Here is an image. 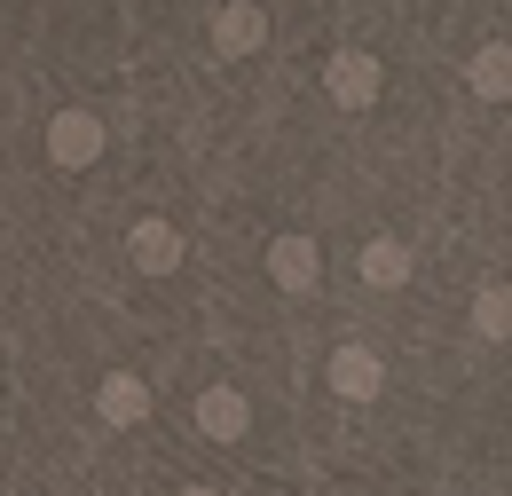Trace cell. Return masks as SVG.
<instances>
[{
    "label": "cell",
    "mask_w": 512,
    "mask_h": 496,
    "mask_svg": "<svg viewBox=\"0 0 512 496\" xmlns=\"http://www.w3.org/2000/svg\"><path fill=\"white\" fill-rule=\"evenodd\" d=\"M363 284H379V292L410 284V252L394 245V237H371V245H363Z\"/></svg>",
    "instance_id": "obj_10"
},
{
    "label": "cell",
    "mask_w": 512,
    "mask_h": 496,
    "mask_svg": "<svg viewBox=\"0 0 512 496\" xmlns=\"http://www.w3.org/2000/svg\"><path fill=\"white\" fill-rule=\"evenodd\" d=\"M48 158H56V166H95V158H103V119L56 111V119H48Z\"/></svg>",
    "instance_id": "obj_2"
},
{
    "label": "cell",
    "mask_w": 512,
    "mask_h": 496,
    "mask_svg": "<svg viewBox=\"0 0 512 496\" xmlns=\"http://www.w3.org/2000/svg\"><path fill=\"white\" fill-rule=\"evenodd\" d=\"M323 87H331V103H339V111H363V103H379L386 71L363 56V48H347V56H331V63H323Z\"/></svg>",
    "instance_id": "obj_1"
},
{
    "label": "cell",
    "mask_w": 512,
    "mask_h": 496,
    "mask_svg": "<svg viewBox=\"0 0 512 496\" xmlns=\"http://www.w3.org/2000/svg\"><path fill=\"white\" fill-rule=\"evenodd\" d=\"M260 32H268V24H260V8H253V0H229V8L213 16V48H221V56H253V48H260Z\"/></svg>",
    "instance_id": "obj_8"
},
{
    "label": "cell",
    "mask_w": 512,
    "mask_h": 496,
    "mask_svg": "<svg viewBox=\"0 0 512 496\" xmlns=\"http://www.w3.org/2000/svg\"><path fill=\"white\" fill-rule=\"evenodd\" d=\"M268 276H276L284 292H316L323 260H316V245H308V237H276V245H268Z\"/></svg>",
    "instance_id": "obj_4"
},
{
    "label": "cell",
    "mask_w": 512,
    "mask_h": 496,
    "mask_svg": "<svg viewBox=\"0 0 512 496\" xmlns=\"http://www.w3.org/2000/svg\"><path fill=\"white\" fill-rule=\"evenodd\" d=\"M134 268H142V276H174V268H182V237H174V229H166V221H134Z\"/></svg>",
    "instance_id": "obj_7"
},
{
    "label": "cell",
    "mask_w": 512,
    "mask_h": 496,
    "mask_svg": "<svg viewBox=\"0 0 512 496\" xmlns=\"http://www.w3.org/2000/svg\"><path fill=\"white\" fill-rule=\"evenodd\" d=\"M331 386H339L347 402H371V394L386 386V363L371 355V347H339V355H331Z\"/></svg>",
    "instance_id": "obj_5"
},
{
    "label": "cell",
    "mask_w": 512,
    "mask_h": 496,
    "mask_svg": "<svg viewBox=\"0 0 512 496\" xmlns=\"http://www.w3.org/2000/svg\"><path fill=\"white\" fill-rule=\"evenodd\" d=\"M465 79H473V95L481 103H512V48L497 40V48H481V56L465 63Z\"/></svg>",
    "instance_id": "obj_9"
},
{
    "label": "cell",
    "mask_w": 512,
    "mask_h": 496,
    "mask_svg": "<svg viewBox=\"0 0 512 496\" xmlns=\"http://www.w3.org/2000/svg\"><path fill=\"white\" fill-rule=\"evenodd\" d=\"M473 331L481 339H512V284H481L473 292Z\"/></svg>",
    "instance_id": "obj_11"
},
{
    "label": "cell",
    "mask_w": 512,
    "mask_h": 496,
    "mask_svg": "<svg viewBox=\"0 0 512 496\" xmlns=\"http://www.w3.org/2000/svg\"><path fill=\"white\" fill-rule=\"evenodd\" d=\"M95 410H103L111 426H142V418H150V386H142L134 371H111L103 386H95Z\"/></svg>",
    "instance_id": "obj_6"
},
{
    "label": "cell",
    "mask_w": 512,
    "mask_h": 496,
    "mask_svg": "<svg viewBox=\"0 0 512 496\" xmlns=\"http://www.w3.org/2000/svg\"><path fill=\"white\" fill-rule=\"evenodd\" d=\"M245 426H253V410H245V394H237V386H213V394H197V434L245 441Z\"/></svg>",
    "instance_id": "obj_3"
}]
</instances>
